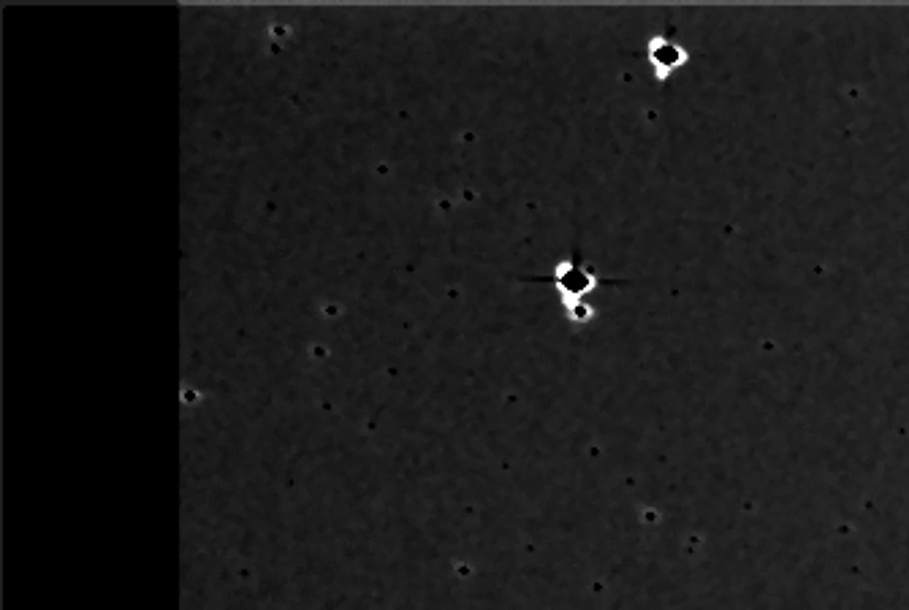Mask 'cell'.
<instances>
[{"label": "cell", "instance_id": "cell-1", "mask_svg": "<svg viewBox=\"0 0 909 610\" xmlns=\"http://www.w3.org/2000/svg\"><path fill=\"white\" fill-rule=\"evenodd\" d=\"M548 283L556 288V293L565 298L568 304L581 301L586 293H592L597 285H600V274H597L586 260H581L578 255L568 258V260H559L556 269L551 271Z\"/></svg>", "mask_w": 909, "mask_h": 610}, {"label": "cell", "instance_id": "cell-2", "mask_svg": "<svg viewBox=\"0 0 909 610\" xmlns=\"http://www.w3.org/2000/svg\"><path fill=\"white\" fill-rule=\"evenodd\" d=\"M646 57H649L657 79H668L673 71H678V68L690 60V52H687L681 44H676L671 36L657 33V36H651L649 44H646Z\"/></svg>", "mask_w": 909, "mask_h": 610}]
</instances>
